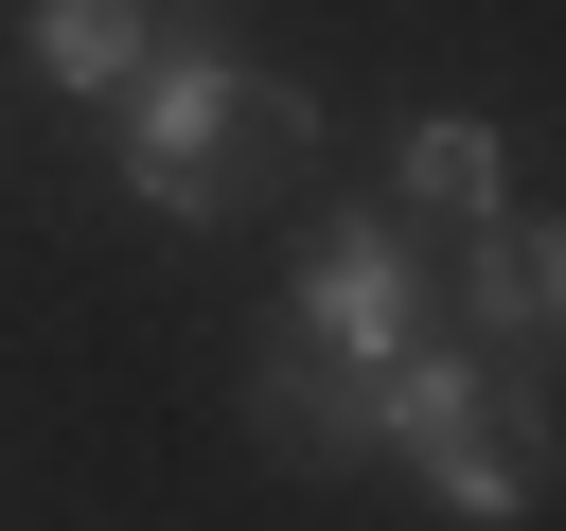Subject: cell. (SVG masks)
<instances>
[{
  "mask_svg": "<svg viewBox=\"0 0 566 531\" xmlns=\"http://www.w3.org/2000/svg\"><path fill=\"white\" fill-rule=\"evenodd\" d=\"M283 142H318V106L301 88H265L195 0H177V35L142 53V88H124V195L142 212H230Z\"/></svg>",
  "mask_w": 566,
  "mask_h": 531,
  "instance_id": "1",
  "label": "cell"
},
{
  "mask_svg": "<svg viewBox=\"0 0 566 531\" xmlns=\"http://www.w3.org/2000/svg\"><path fill=\"white\" fill-rule=\"evenodd\" d=\"M283 336L336 354V372H389V354L424 336V248H407V212H336L318 266H301V301H283Z\"/></svg>",
  "mask_w": 566,
  "mask_h": 531,
  "instance_id": "2",
  "label": "cell"
},
{
  "mask_svg": "<svg viewBox=\"0 0 566 531\" xmlns=\"http://www.w3.org/2000/svg\"><path fill=\"white\" fill-rule=\"evenodd\" d=\"M442 336L460 354H495V372H548V336H566V230H460V283H442Z\"/></svg>",
  "mask_w": 566,
  "mask_h": 531,
  "instance_id": "3",
  "label": "cell"
},
{
  "mask_svg": "<svg viewBox=\"0 0 566 531\" xmlns=\"http://www.w3.org/2000/svg\"><path fill=\"white\" fill-rule=\"evenodd\" d=\"M548 478H566L548 372H495V407H478V425H460V442L424 460V496H442V513H478V531H495V513H548Z\"/></svg>",
  "mask_w": 566,
  "mask_h": 531,
  "instance_id": "4",
  "label": "cell"
},
{
  "mask_svg": "<svg viewBox=\"0 0 566 531\" xmlns=\"http://www.w3.org/2000/svg\"><path fill=\"white\" fill-rule=\"evenodd\" d=\"M248 407H265L283 460H371V372H336V354H301V336H265Z\"/></svg>",
  "mask_w": 566,
  "mask_h": 531,
  "instance_id": "5",
  "label": "cell"
},
{
  "mask_svg": "<svg viewBox=\"0 0 566 531\" xmlns=\"http://www.w3.org/2000/svg\"><path fill=\"white\" fill-rule=\"evenodd\" d=\"M495 177H513V159H495V124L424 106V124H407V159H389V212H407V230H495Z\"/></svg>",
  "mask_w": 566,
  "mask_h": 531,
  "instance_id": "6",
  "label": "cell"
},
{
  "mask_svg": "<svg viewBox=\"0 0 566 531\" xmlns=\"http://www.w3.org/2000/svg\"><path fill=\"white\" fill-rule=\"evenodd\" d=\"M159 35H177V0H35V71L88 88V106H124Z\"/></svg>",
  "mask_w": 566,
  "mask_h": 531,
  "instance_id": "7",
  "label": "cell"
}]
</instances>
